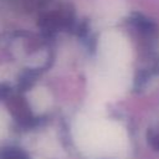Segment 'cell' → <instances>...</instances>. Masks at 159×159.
<instances>
[{"label": "cell", "instance_id": "1", "mask_svg": "<svg viewBox=\"0 0 159 159\" xmlns=\"http://www.w3.org/2000/svg\"><path fill=\"white\" fill-rule=\"evenodd\" d=\"M75 140L78 148L88 155H112L123 145L125 134L120 125L103 119L82 118L75 124Z\"/></svg>", "mask_w": 159, "mask_h": 159}, {"label": "cell", "instance_id": "2", "mask_svg": "<svg viewBox=\"0 0 159 159\" xmlns=\"http://www.w3.org/2000/svg\"><path fill=\"white\" fill-rule=\"evenodd\" d=\"M5 130V117L4 113L0 111V134H2Z\"/></svg>", "mask_w": 159, "mask_h": 159}]
</instances>
